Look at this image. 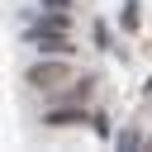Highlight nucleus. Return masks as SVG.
Listing matches in <instances>:
<instances>
[{"mask_svg": "<svg viewBox=\"0 0 152 152\" xmlns=\"http://www.w3.org/2000/svg\"><path fill=\"white\" fill-rule=\"evenodd\" d=\"M62 28H66V19H62V14H57V19H38V24L28 28V38H33V43H57V38H62Z\"/></svg>", "mask_w": 152, "mask_h": 152, "instance_id": "obj_1", "label": "nucleus"}]
</instances>
